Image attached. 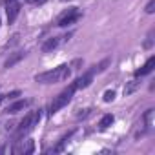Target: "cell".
<instances>
[{
  "instance_id": "8fae6325",
  "label": "cell",
  "mask_w": 155,
  "mask_h": 155,
  "mask_svg": "<svg viewBox=\"0 0 155 155\" xmlns=\"http://www.w3.org/2000/svg\"><path fill=\"white\" fill-rule=\"evenodd\" d=\"M153 113H155V110H151V108L144 111V115H142V126H144L142 135H144L146 131H150V130H151V126H153Z\"/></svg>"
},
{
  "instance_id": "9c48e42d",
  "label": "cell",
  "mask_w": 155,
  "mask_h": 155,
  "mask_svg": "<svg viewBox=\"0 0 155 155\" xmlns=\"http://www.w3.org/2000/svg\"><path fill=\"white\" fill-rule=\"evenodd\" d=\"M31 104V101H28V99H22V101H17V102H13V104H9L8 108H6V113L8 115H15V113H18V111H22L24 108H28Z\"/></svg>"
},
{
  "instance_id": "e0dca14e",
  "label": "cell",
  "mask_w": 155,
  "mask_h": 155,
  "mask_svg": "<svg viewBox=\"0 0 155 155\" xmlns=\"http://www.w3.org/2000/svg\"><path fill=\"white\" fill-rule=\"evenodd\" d=\"M28 4H33V6H40V4H44L46 0H26Z\"/></svg>"
},
{
  "instance_id": "2e32d148",
  "label": "cell",
  "mask_w": 155,
  "mask_h": 155,
  "mask_svg": "<svg viewBox=\"0 0 155 155\" xmlns=\"http://www.w3.org/2000/svg\"><path fill=\"white\" fill-rule=\"evenodd\" d=\"M153 11H155V0H150V2L146 4V13H148V15H151Z\"/></svg>"
},
{
  "instance_id": "ba28073f",
  "label": "cell",
  "mask_w": 155,
  "mask_h": 155,
  "mask_svg": "<svg viewBox=\"0 0 155 155\" xmlns=\"http://www.w3.org/2000/svg\"><path fill=\"white\" fill-rule=\"evenodd\" d=\"M153 66H155V57L151 55L139 69H135V73H133V77H135V79H139V77H144V75H148V73H151L153 71Z\"/></svg>"
},
{
  "instance_id": "9a60e30c",
  "label": "cell",
  "mask_w": 155,
  "mask_h": 155,
  "mask_svg": "<svg viewBox=\"0 0 155 155\" xmlns=\"http://www.w3.org/2000/svg\"><path fill=\"white\" fill-rule=\"evenodd\" d=\"M115 95H117V93H115L113 90H108L102 99H104V102H111V101H115Z\"/></svg>"
},
{
  "instance_id": "8992f818",
  "label": "cell",
  "mask_w": 155,
  "mask_h": 155,
  "mask_svg": "<svg viewBox=\"0 0 155 155\" xmlns=\"http://www.w3.org/2000/svg\"><path fill=\"white\" fill-rule=\"evenodd\" d=\"M11 151L15 155H29V153L35 151V142L31 139H26V140L18 139V140H15V146H13Z\"/></svg>"
},
{
  "instance_id": "7c38bea8",
  "label": "cell",
  "mask_w": 155,
  "mask_h": 155,
  "mask_svg": "<svg viewBox=\"0 0 155 155\" xmlns=\"http://www.w3.org/2000/svg\"><path fill=\"white\" fill-rule=\"evenodd\" d=\"M113 120H115V117L111 115V113H106L102 119H101V122H99V130L101 131H104V130H108L111 124H113Z\"/></svg>"
},
{
  "instance_id": "7a4b0ae2",
  "label": "cell",
  "mask_w": 155,
  "mask_h": 155,
  "mask_svg": "<svg viewBox=\"0 0 155 155\" xmlns=\"http://www.w3.org/2000/svg\"><path fill=\"white\" fill-rule=\"evenodd\" d=\"M42 119V110H37V111H29L17 126L15 133H13V139L18 140V139H24L29 131H33V128L38 124V120Z\"/></svg>"
},
{
  "instance_id": "30bf717a",
  "label": "cell",
  "mask_w": 155,
  "mask_h": 155,
  "mask_svg": "<svg viewBox=\"0 0 155 155\" xmlns=\"http://www.w3.org/2000/svg\"><path fill=\"white\" fill-rule=\"evenodd\" d=\"M24 57H26V51H17V53H11V55L8 57V60L4 62V68H6V69L13 68V66H15V64H18Z\"/></svg>"
},
{
  "instance_id": "6da1fadb",
  "label": "cell",
  "mask_w": 155,
  "mask_h": 155,
  "mask_svg": "<svg viewBox=\"0 0 155 155\" xmlns=\"http://www.w3.org/2000/svg\"><path fill=\"white\" fill-rule=\"evenodd\" d=\"M71 75V66L69 64H60L49 71H44V73H37L35 75V82H40V84H57V82H64L66 79H69Z\"/></svg>"
},
{
  "instance_id": "ac0fdd59",
  "label": "cell",
  "mask_w": 155,
  "mask_h": 155,
  "mask_svg": "<svg viewBox=\"0 0 155 155\" xmlns=\"http://www.w3.org/2000/svg\"><path fill=\"white\" fill-rule=\"evenodd\" d=\"M62 2H68V0H62Z\"/></svg>"
},
{
  "instance_id": "5b68a950",
  "label": "cell",
  "mask_w": 155,
  "mask_h": 155,
  "mask_svg": "<svg viewBox=\"0 0 155 155\" xmlns=\"http://www.w3.org/2000/svg\"><path fill=\"white\" fill-rule=\"evenodd\" d=\"M2 4L6 6V13H8V24H15L18 13H20V2L18 0H2Z\"/></svg>"
},
{
  "instance_id": "3957f363",
  "label": "cell",
  "mask_w": 155,
  "mask_h": 155,
  "mask_svg": "<svg viewBox=\"0 0 155 155\" xmlns=\"http://www.w3.org/2000/svg\"><path fill=\"white\" fill-rule=\"evenodd\" d=\"M75 91H77V84L75 82H71L66 90H62L51 102H49V106H48V113L49 115H55L57 111H60L64 106H68L69 102H71V99H73V95H75Z\"/></svg>"
},
{
  "instance_id": "4fadbf2b",
  "label": "cell",
  "mask_w": 155,
  "mask_h": 155,
  "mask_svg": "<svg viewBox=\"0 0 155 155\" xmlns=\"http://www.w3.org/2000/svg\"><path fill=\"white\" fill-rule=\"evenodd\" d=\"M73 133H75V130H71V131L64 133V135H62V139H60V142H58V144L53 148V153H58V151H62V150H64V144H66V142L71 139V135H73Z\"/></svg>"
},
{
  "instance_id": "52a82bcc",
  "label": "cell",
  "mask_w": 155,
  "mask_h": 155,
  "mask_svg": "<svg viewBox=\"0 0 155 155\" xmlns=\"http://www.w3.org/2000/svg\"><path fill=\"white\" fill-rule=\"evenodd\" d=\"M69 37H71V33H68V35H64V37H51V38H48V40L42 44V51H44V53L53 51L55 48H58L60 40H69Z\"/></svg>"
},
{
  "instance_id": "5bb4252c",
  "label": "cell",
  "mask_w": 155,
  "mask_h": 155,
  "mask_svg": "<svg viewBox=\"0 0 155 155\" xmlns=\"http://www.w3.org/2000/svg\"><path fill=\"white\" fill-rule=\"evenodd\" d=\"M137 88H139V81H131V82L124 88V95H130V93H131V91H135Z\"/></svg>"
},
{
  "instance_id": "277c9868",
  "label": "cell",
  "mask_w": 155,
  "mask_h": 155,
  "mask_svg": "<svg viewBox=\"0 0 155 155\" xmlns=\"http://www.w3.org/2000/svg\"><path fill=\"white\" fill-rule=\"evenodd\" d=\"M82 18V13L79 11V8H68L58 18H57V26L58 28H68V26H73Z\"/></svg>"
}]
</instances>
